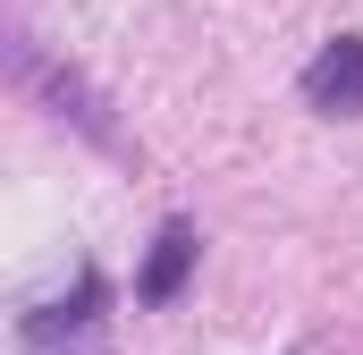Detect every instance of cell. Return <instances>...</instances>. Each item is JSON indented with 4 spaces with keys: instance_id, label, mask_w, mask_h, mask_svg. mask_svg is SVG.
I'll list each match as a JSON object with an SVG mask.
<instances>
[{
    "instance_id": "cell-2",
    "label": "cell",
    "mask_w": 363,
    "mask_h": 355,
    "mask_svg": "<svg viewBox=\"0 0 363 355\" xmlns=\"http://www.w3.org/2000/svg\"><path fill=\"white\" fill-rule=\"evenodd\" d=\"M9 43H17V51H9V68H17V85H26V93H43V102H51V119H68L77 136H93V144H101V153H127V136L110 127V102H101V93H93L85 77H77V68H60V60H43V51H34L26 34H9Z\"/></svg>"
},
{
    "instance_id": "cell-1",
    "label": "cell",
    "mask_w": 363,
    "mask_h": 355,
    "mask_svg": "<svg viewBox=\"0 0 363 355\" xmlns=\"http://www.w3.org/2000/svg\"><path fill=\"white\" fill-rule=\"evenodd\" d=\"M101 322H110V279L85 263L68 296H43V305L17 313V347L26 355H101Z\"/></svg>"
},
{
    "instance_id": "cell-4",
    "label": "cell",
    "mask_w": 363,
    "mask_h": 355,
    "mask_svg": "<svg viewBox=\"0 0 363 355\" xmlns=\"http://www.w3.org/2000/svg\"><path fill=\"white\" fill-rule=\"evenodd\" d=\"M194 263H203V237H194V220H161L152 229V254H144V271H135V305H178V288L194 279Z\"/></svg>"
},
{
    "instance_id": "cell-3",
    "label": "cell",
    "mask_w": 363,
    "mask_h": 355,
    "mask_svg": "<svg viewBox=\"0 0 363 355\" xmlns=\"http://www.w3.org/2000/svg\"><path fill=\"white\" fill-rule=\"evenodd\" d=\"M304 102L321 119H363V34H338L304 60Z\"/></svg>"
}]
</instances>
